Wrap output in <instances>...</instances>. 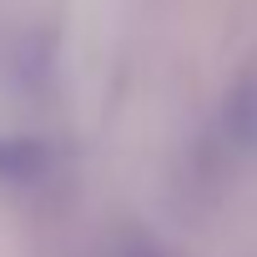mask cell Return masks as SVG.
I'll return each mask as SVG.
<instances>
[{
    "label": "cell",
    "mask_w": 257,
    "mask_h": 257,
    "mask_svg": "<svg viewBox=\"0 0 257 257\" xmlns=\"http://www.w3.org/2000/svg\"><path fill=\"white\" fill-rule=\"evenodd\" d=\"M56 172V152L41 137H0V187H36Z\"/></svg>",
    "instance_id": "cell-1"
},
{
    "label": "cell",
    "mask_w": 257,
    "mask_h": 257,
    "mask_svg": "<svg viewBox=\"0 0 257 257\" xmlns=\"http://www.w3.org/2000/svg\"><path fill=\"white\" fill-rule=\"evenodd\" d=\"M222 126L237 147H252L257 152V71H242L227 91V106H222Z\"/></svg>",
    "instance_id": "cell-2"
}]
</instances>
